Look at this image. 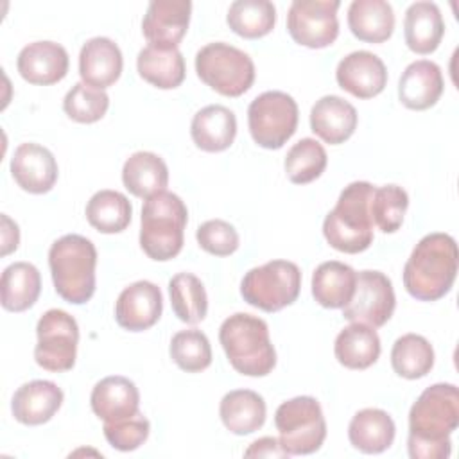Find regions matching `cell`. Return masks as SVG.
Here are the masks:
<instances>
[{"label":"cell","instance_id":"obj_1","mask_svg":"<svg viewBox=\"0 0 459 459\" xmlns=\"http://www.w3.org/2000/svg\"><path fill=\"white\" fill-rule=\"evenodd\" d=\"M459 425V391L454 384L427 387L409 411L407 450L412 459H446L450 434Z\"/></svg>","mask_w":459,"mask_h":459},{"label":"cell","instance_id":"obj_2","mask_svg":"<svg viewBox=\"0 0 459 459\" xmlns=\"http://www.w3.org/2000/svg\"><path fill=\"white\" fill-rule=\"evenodd\" d=\"M459 269V251L448 233L425 235L403 265V287L420 301H436L450 292Z\"/></svg>","mask_w":459,"mask_h":459},{"label":"cell","instance_id":"obj_3","mask_svg":"<svg viewBox=\"0 0 459 459\" xmlns=\"http://www.w3.org/2000/svg\"><path fill=\"white\" fill-rule=\"evenodd\" d=\"M221 346L235 371L246 377H265L276 366V351L269 326L253 314L237 312L219 328Z\"/></svg>","mask_w":459,"mask_h":459},{"label":"cell","instance_id":"obj_4","mask_svg":"<svg viewBox=\"0 0 459 459\" xmlns=\"http://www.w3.org/2000/svg\"><path fill=\"white\" fill-rule=\"evenodd\" d=\"M375 186L368 181H353L339 194L337 204L323 221L326 242L341 253H362L373 244V219L369 201Z\"/></svg>","mask_w":459,"mask_h":459},{"label":"cell","instance_id":"obj_5","mask_svg":"<svg viewBox=\"0 0 459 459\" xmlns=\"http://www.w3.org/2000/svg\"><path fill=\"white\" fill-rule=\"evenodd\" d=\"M48 265L56 292L72 305H82L95 292L97 249L82 235L70 233L48 249Z\"/></svg>","mask_w":459,"mask_h":459},{"label":"cell","instance_id":"obj_6","mask_svg":"<svg viewBox=\"0 0 459 459\" xmlns=\"http://www.w3.org/2000/svg\"><path fill=\"white\" fill-rule=\"evenodd\" d=\"M140 221V246L149 258L167 262L179 255L188 222V210L179 195L163 190L147 197Z\"/></svg>","mask_w":459,"mask_h":459},{"label":"cell","instance_id":"obj_7","mask_svg":"<svg viewBox=\"0 0 459 459\" xmlns=\"http://www.w3.org/2000/svg\"><path fill=\"white\" fill-rule=\"evenodd\" d=\"M197 77L224 97H240L255 82V63L240 48L215 41L195 54Z\"/></svg>","mask_w":459,"mask_h":459},{"label":"cell","instance_id":"obj_8","mask_svg":"<svg viewBox=\"0 0 459 459\" xmlns=\"http://www.w3.org/2000/svg\"><path fill=\"white\" fill-rule=\"evenodd\" d=\"M301 289V271L294 262L271 260L249 269L240 281L246 303L264 312H278L292 305Z\"/></svg>","mask_w":459,"mask_h":459},{"label":"cell","instance_id":"obj_9","mask_svg":"<svg viewBox=\"0 0 459 459\" xmlns=\"http://www.w3.org/2000/svg\"><path fill=\"white\" fill-rule=\"evenodd\" d=\"M280 445L289 455H308L321 448L326 437L323 409L314 396H296L274 412Z\"/></svg>","mask_w":459,"mask_h":459},{"label":"cell","instance_id":"obj_10","mask_svg":"<svg viewBox=\"0 0 459 459\" xmlns=\"http://www.w3.org/2000/svg\"><path fill=\"white\" fill-rule=\"evenodd\" d=\"M299 109L285 91H264L247 108L251 138L264 149H280L296 133Z\"/></svg>","mask_w":459,"mask_h":459},{"label":"cell","instance_id":"obj_11","mask_svg":"<svg viewBox=\"0 0 459 459\" xmlns=\"http://www.w3.org/2000/svg\"><path fill=\"white\" fill-rule=\"evenodd\" d=\"M36 335L34 360L39 368L54 373L74 368L79 344V326L74 316L61 308L47 310L38 321Z\"/></svg>","mask_w":459,"mask_h":459},{"label":"cell","instance_id":"obj_12","mask_svg":"<svg viewBox=\"0 0 459 459\" xmlns=\"http://www.w3.org/2000/svg\"><path fill=\"white\" fill-rule=\"evenodd\" d=\"M339 0H294L287 13L290 38L308 48L330 47L339 36Z\"/></svg>","mask_w":459,"mask_h":459},{"label":"cell","instance_id":"obj_13","mask_svg":"<svg viewBox=\"0 0 459 459\" xmlns=\"http://www.w3.org/2000/svg\"><path fill=\"white\" fill-rule=\"evenodd\" d=\"M396 307L394 289L391 280L380 271H360L357 274L355 290L342 316L350 323H362L373 328L384 326Z\"/></svg>","mask_w":459,"mask_h":459},{"label":"cell","instance_id":"obj_14","mask_svg":"<svg viewBox=\"0 0 459 459\" xmlns=\"http://www.w3.org/2000/svg\"><path fill=\"white\" fill-rule=\"evenodd\" d=\"M190 13V0H152L142 20V32L149 45L178 48L188 30Z\"/></svg>","mask_w":459,"mask_h":459},{"label":"cell","instance_id":"obj_15","mask_svg":"<svg viewBox=\"0 0 459 459\" xmlns=\"http://www.w3.org/2000/svg\"><path fill=\"white\" fill-rule=\"evenodd\" d=\"M163 310V296L158 285L140 280L126 287L115 303L118 326L129 332H143L158 323Z\"/></svg>","mask_w":459,"mask_h":459},{"label":"cell","instance_id":"obj_16","mask_svg":"<svg viewBox=\"0 0 459 459\" xmlns=\"http://www.w3.org/2000/svg\"><path fill=\"white\" fill-rule=\"evenodd\" d=\"M337 84L357 99H373L387 84L384 61L368 50H355L344 56L335 70Z\"/></svg>","mask_w":459,"mask_h":459},{"label":"cell","instance_id":"obj_17","mask_svg":"<svg viewBox=\"0 0 459 459\" xmlns=\"http://www.w3.org/2000/svg\"><path fill=\"white\" fill-rule=\"evenodd\" d=\"M11 174L18 186L29 194H47L57 181V161L39 143H22L11 158Z\"/></svg>","mask_w":459,"mask_h":459},{"label":"cell","instance_id":"obj_18","mask_svg":"<svg viewBox=\"0 0 459 459\" xmlns=\"http://www.w3.org/2000/svg\"><path fill=\"white\" fill-rule=\"evenodd\" d=\"M68 52L56 41H34L25 45L16 59L18 74L30 84L48 86L65 79L68 72Z\"/></svg>","mask_w":459,"mask_h":459},{"label":"cell","instance_id":"obj_19","mask_svg":"<svg viewBox=\"0 0 459 459\" xmlns=\"http://www.w3.org/2000/svg\"><path fill=\"white\" fill-rule=\"evenodd\" d=\"M90 405L93 414L104 423H115L140 412V393L133 380L111 375L95 384Z\"/></svg>","mask_w":459,"mask_h":459},{"label":"cell","instance_id":"obj_20","mask_svg":"<svg viewBox=\"0 0 459 459\" xmlns=\"http://www.w3.org/2000/svg\"><path fill=\"white\" fill-rule=\"evenodd\" d=\"M124 57L118 45L109 38L88 39L79 54V75L84 84L104 90L115 84L122 74Z\"/></svg>","mask_w":459,"mask_h":459},{"label":"cell","instance_id":"obj_21","mask_svg":"<svg viewBox=\"0 0 459 459\" xmlns=\"http://www.w3.org/2000/svg\"><path fill=\"white\" fill-rule=\"evenodd\" d=\"M63 391L50 380H32L16 389L11 400V411L16 421L23 425H43L63 405Z\"/></svg>","mask_w":459,"mask_h":459},{"label":"cell","instance_id":"obj_22","mask_svg":"<svg viewBox=\"0 0 459 459\" xmlns=\"http://www.w3.org/2000/svg\"><path fill=\"white\" fill-rule=\"evenodd\" d=\"M443 90L441 68L434 61L418 59L403 70L398 82V99L405 108L423 111L439 100Z\"/></svg>","mask_w":459,"mask_h":459},{"label":"cell","instance_id":"obj_23","mask_svg":"<svg viewBox=\"0 0 459 459\" xmlns=\"http://www.w3.org/2000/svg\"><path fill=\"white\" fill-rule=\"evenodd\" d=\"M357 109L337 95H325L310 109V129L330 145L344 143L357 129Z\"/></svg>","mask_w":459,"mask_h":459},{"label":"cell","instance_id":"obj_24","mask_svg":"<svg viewBox=\"0 0 459 459\" xmlns=\"http://www.w3.org/2000/svg\"><path fill=\"white\" fill-rule=\"evenodd\" d=\"M190 136L197 149L222 152L231 147L237 136V117L226 106L210 104L194 115Z\"/></svg>","mask_w":459,"mask_h":459},{"label":"cell","instance_id":"obj_25","mask_svg":"<svg viewBox=\"0 0 459 459\" xmlns=\"http://www.w3.org/2000/svg\"><path fill=\"white\" fill-rule=\"evenodd\" d=\"M445 34V22L434 2H414L405 11L403 36L407 47L416 54H432Z\"/></svg>","mask_w":459,"mask_h":459},{"label":"cell","instance_id":"obj_26","mask_svg":"<svg viewBox=\"0 0 459 459\" xmlns=\"http://www.w3.org/2000/svg\"><path fill=\"white\" fill-rule=\"evenodd\" d=\"M219 414L230 432L246 436L264 427L267 407L258 393L251 389H235L222 396Z\"/></svg>","mask_w":459,"mask_h":459},{"label":"cell","instance_id":"obj_27","mask_svg":"<svg viewBox=\"0 0 459 459\" xmlns=\"http://www.w3.org/2000/svg\"><path fill=\"white\" fill-rule=\"evenodd\" d=\"M396 427L393 418L375 407L355 412L348 425V439L353 448L364 454H382L394 441Z\"/></svg>","mask_w":459,"mask_h":459},{"label":"cell","instance_id":"obj_28","mask_svg":"<svg viewBox=\"0 0 459 459\" xmlns=\"http://www.w3.org/2000/svg\"><path fill=\"white\" fill-rule=\"evenodd\" d=\"M351 34L366 43H384L393 36L394 13L384 0H353L348 7Z\"/></svg>","mask_w":459,"mask_h":459},{"label":"cell","instance_id":"obj_29","mask_svg":"<svg viewBox=\"0 0 459 459\" xmlns=\"http://www.w3.org/2000/svg\"><path fill=\"white\" fill-rule=\"evenodd\" d=\"M380 337L373 326L351 323L339 332L333 344L335 359L348 369H366L380 357Z\"/></svg>","mask_w":459,"mask_h":459},{"label":"cell","instance_id":"obj_30","mask_svg":"<svg viewBox=\"0 0 459 459\" xmlns=\"http://www.w3.org/2000/svg\"><path fill=\"white\" fill-rule=\"evenodd\" d=\"M357 273L339 260H328L316 267L312 274V296L325 308H342L355 290Z\"/></svg>","mask_w":459,"mask_h":459},{"label":"cell","instance_id":"obj_31","mask_svg":"<svg viewBox=\"0 0 459 459\" xmlns=\"http://www.w3.org/2000/svg\"><path fill=\"white\" fill-rule=\"evenodd\" d=\"M122 183L134 197L147 199L163 192L169 185V169L161 156L138 151L131 154L122 167Z\"/></svg>","mask_w":459,"mask_h":459},{"label":"cell","instance_id":"obj_32","mask_svg":"<svg viewBox=\"0 0 459 459\" xmlns=\"http://www.w3.org/2000/svg\"><path fill=\"white\" fill-rule=\"evenodd\" d=\"M138 75L160 90H174L185 81V59L178 48L147 45L136 57Z\"/></svg>","mask_w":459,"mask_h":459},{"label":"cell","instance_id":"obj_33","mask_svg":"<svg viewBox=\"0 0 459 459\" xmlns=\"http://www.w3.org/2000/svg\"><path fill=\"white\" fill-rule=\"evenodd\" d=\"M2 307L9 312H23L30 308L41 292V276L36 265L29 262H14L7 265L0 280Z\"/></svg>","mask_w":459,"mask_h":459},{"label":"cell","instance_id":"obj_34","mask_svg":"<svg viewBox=\"0 0 459 459\" xmlns=\"http://www.w3.org/2000/svg\"><path fill=\"white\" fill-rule=\"evenodd\" d=\"M133 215L129 199L117 190H99L86 204V219L91 228L100 233L124 231Z\"/></svg>","mask_w":459,"mask_h":459},{"label":"cell","instance_id":"obj_35","mask_svg":"<svg viewBox=\"0 0 459 459\" xmlns=\"http://www.w3.org/2000/svg\"><path fill=\"white\" fill-rule=\"evenodd\" d=\"M169 296L174 316L186 323L197 325L206 317L208 296L203 281L192 273H178L169 281Z\"/></svg>","mask_w":459,"mask_h":459},{"label":"cell","instance_id":"obj_36","mask_svg":"<svg viewBox=\"0 0 459 459\" xmlns=\"http://www.w3.org/2000/svg\"><path fill=\"white\" fill-rule=\"evenodd\" d=\"M226 22L235 34L246 39L264 38L274 29L276 7L269 0H235Z\"/></svg>","mask_w":459,"mask_h":459},{"label":"cell","instance_id":"obj_37","mask_svg":"<svg viewBox=\"0 0 459 459\" xmlns=\"http://www.w3.org/2000/svg\"><path fill=\"white\" fill-rule=\"evenodd\" d=\"M391 366L402 378H423L434 366V348L423 335L405 333L393 344Z\"/></svg>","mask_w":459,"mask_h":459},{"label":"cell","instance_id":"obj_38","mask_svg":"<svg viewBox=\"0 0 459 459\" xmlns=\"http://www.w3.org/2000/svg\"><path fill=\"white\" fill-rule=\"evenodd\" d=\"M328 163L325 147L314 138H303L294 143L285 156L287 178L296 185H307L317 179Z\"/></svg>","mask_w":459,"mask_h":459},{"label":"cell","instance_id":"obj_39","mask_svg":"<svg viewBox=\"0 0 459 459\" xmlns=\"http://www.w3.org/2000/svg\"><path fill=\"white\" fill-rule=\"evenodd\" d=\"M409 208V195L398 185H384L373 190L369 213L373 224L382 233H394L402 228L403 215Z\"/></svg>","mask_w":459,"mask_h":459},{"label":"cell","instance_id":"obj_40","mask_svg":"<svg viewBox=\"0 0 459 459\" xmlns=\"http://www.w3.org/2000/svg\"><path fill=\"white\" fill-rule=\"evenodd\" d=\"M170 357L186 373H199L212 364V346L208 337L195 328L178 332L170 341Z\"/></svg>","mask_w":459,"mask_h":459},{"label":"cell","instance_id":"obj_41","mask_svg":"<svg viewBox=\"0 0 459 459\" xmlns=\"http://www.w3.org/2000/svg\"><path fill=\"white\" fill-rule=\"evenodd\" d=\"M108 108V93L84 82H75L63 100L65 113L79 124H93L100 120L106 115Z\"/></svg>","mask_w":459,"mask_h":459},{"label":"cell","instance_id":"obj_42","mask_svg":"<svg viewBox=\"0 0 459 459\" xmlns=\"http://www.w3.org/2000/svg\"><path fill=\"white\" fill-rule=\"evenodd\" d=\"M104 437L106 441L120 450V452H131L140 448L151 432V423L149 420L142 414L136 412L134 416L122 420V421H115V423H104Z\"/></svg>","mask_w":459,"mask_h":459},{"label":"cell","instance_id":"obj_43","mask_svg":"<svg viewBox=\"0 0 459 459\" xmlns=\"http://www.w3.org/2000/svg\"><path fill=\"white\" fill-rule=\"evenodd\" d=\"M195 238L201 249L215 256H230L238 249L240 244L237 230L222 219L203 222L195 231Z\"/></svg>","mask_w":459,"mask_h":459},{"label":"cell","instance_id":"obj_44","mask_svg":"<svg viewBox=\"0 0 459 459\" xmlns=\"http://www.w3.org/2000/svg\"><path fill=\"white\" fill-rule=\"evenodd\" d=\"M246 457H289V454L280 445V439L265 436L249 445V448L244 452Z\"/></svg>","mask_w":459,"mask_h":459},{"label":"cell","instance_id":"obj_45","mask_svg":"<svg viewBox=\"0 0 459 459\" xmlns=\"http://www.w3.org/2000/svg\"><path fill=\"white\" fill-rule=\"evenodd\" d=\"M20 244V230L14 221H11L5 213H2V256H7Z\"/></svg>","mask_w":459,"mask_h":459}]
</instances>
